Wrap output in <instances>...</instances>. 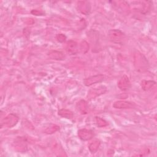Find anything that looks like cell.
I'll return each mask as SVG.
<instances>
[{"label":"cell","mask_w":157,"mask_h":157,"mask_svg":"<svg viewBox=\"0 0 157 157\" xmlns=\"http://www.w3.org/2000/svg\"><path fill=\"white\" fill-rule=\"evenodd\" d=\"M134 65L139 72H145L149 68V63L145 56L139 52H136L134 55Z\"/></svg>","instance_id":"6da1fadb"},{"label":"cell","mask_w":157,"mask_h":157,"mask_svg":"<svg viewBox=\"0 0 157 157\" xmlns=\"http://www.w3.org/2000/svg\"><path fill=\"white\" fill-rule=\"evenodd\" d=\"M108 36L112 42L118 44H122L126 39L124 33L120 29H117L109 30L108 33Z\"/></svg>","instance_id":"7a4b0ae2"},{"label":"cell","mask_w":157,"mask_h":157,"mask_svg":"<svg viewBox=\"0 0 157 157\" xmlns=\"http://www.w3.org/2000/svg\"><path fill=\"white\" fill-rule=\"evenodd\" d=\"M12 146L15 150L24 153L28 149V142L25 137H17L13 142Z\"/></svg>","instance_id":"3957f363"},{"label":"cell","mask_w":157,"mask_h":157,"mask_svg":"<svg viewBox=\"0 0 157 157\" xmlns=\"http://www.w3.org/2000/svg\"><path fill=\"white\" fill-rule=\"evenodd\" d=\"M18 120L19 118L16 115L13 113H10L1 120V127H6L9 128H12L17 124Z\"/></svg>","instance_id":"277c9868"},{"label":"cell","mask_w":157,"mask_h":157,"mask_svg":"<svg viewBox=\"0 0 157 157\" xmlns=\"http://www.w3.org/2000/svg\"><path fill=\"white\" fill-rule=\"evenodd\" d=\"M107 91V87L104 85H101L98 87H96L91 89L87 95V98L88 100L93 99L98 96H99L103 94H104Z\"/></svg>","instance_id":"5b68a950"},{"label":"cell","mask_w":157,"mask_h":157,"mask_svg":"<svg viewBox=\"0 0 157 157\" xmlns=\"http://www.w3.org/2000/svg\"><path fill=\"white\" fill-rule=\"evenodd\" d=\"M104 80V75L102 74H97L88 77L83 80V83L85 86H90L93 84L100 83Z\"/></svg>","instance_id":"8992f818"},{"label":"cell","mask_w":157,"mask_h":157,"mask_svg":"<svg viewBox=\"0 0 157 157\" xmlns=\"http://www.w3.org/2000/svg\"><path fill=\"white\" fill-rule=\"evenodd\" d=\"M77 9L83 14L88 15L91 9V4L87 1H80L77 2Z\"/></svg>","instance_id":"52a82bcc"},{"label":"cell","mask_w":157,"mask_h":157,"mask_svg":"<svg viewBox=\"0 0 157 157\" xmlns=\"http://www.w3.org/2000/svg\"><path fill=\"white\" fill-rule=\"evenodd\" d=\"M117 86L121 91H126L129 90L131 86V83L128 77L126 75H123L119 80Z\"/></svg>","instance_id":"ba28073f"},{"label":"cell","mask_w":157,"mask_h":157,"mask_svg":"<svg viewBox=\"0 0 157 157\" xmlns=\"http://www.w3.org/2000/svg\"><path fill=\"white\" fill-rule=\"evenodd\" d=\"M113 107L115 109H132L135 107V104L133 102H131L126 101H117L113 104Z\"/></svg>","instance_id":"9c48e42d"},{"label":"cell","mask_w":157,"mask_h":157,"mask_svg":"<svg viewBox=\"0 0 157 157\" xmlns=\"http://www.w3.org/2000/svg\"><path fill=\"white\" fill-rule=\"evenodd\" d=\"M66 52L70 55H74L78 52L77 43L74 40H69L66 46Z\"/></svg>","instance_id":"30bf717a"},{"label":"cell","mask_w":157,"mask_h":157,"mask_svg":"<svg viewBox=\"0 0 157 157\" xmlns=\"http://www.w3.org/2000/svg\"><path fill=\"white\" fill-rule=\"evenodd\" d=\"M78 136L82 140H88L94 136V132L90 129H81L78 131Z\"/></svg>","instance_id":"8fae6325"},{"label":"cell","mask_w":157,"mask_h":157,"mask_svg":"<svg viewBox=\"0 0 157 157\" xmlns=\"http://www.w3.org/2000/svg\"><path fill=\"white\" fill-rule=\"evenodd\" d=\"M76 109L81 114H86L88 110L87 102L83 99L79 101L76 104Z\"/></svg>","instance_id":"7c38bea8"},{"label":"cell","mask_w":157,"mask_h":157,"mask_svg":"<svg viewBox=\"0 0 157 157\" xmlns=\"http://www.w3.org/2000/svg\"><path fill=\"white\" fill-rule=\"evenodd\" d=\"M48 56L50 58L55 60H63L65 58V55L62 52L57 50H51L48 53Z\"/></svg>","instance_id":"4fadbf2b"},{"label":"cell","mask_w":157,"mask_h":157,"mask_svg":"<svg viewBox=\"0 0 157 157\" xmlns=\"http://www.w3.org/2000/svg\"><path fill=\"white\" fill-rule=\"evenodd\" d=\"M156 82L153 80H142L140 83L141 87L144 91H148L151 90L154 86H155Z\"/></svg>","instance_id":"5bb4252c"},{"label":"cell","mask_w":157,"mask_h":157,"mask_svg":"<svg viewBox=\"0 0 157 157\" xmlns=\"http://www.w3.org/2000/svg\"><path fill=\"white\" fill-rule=\"evenodd\" d=\"M58 115L61 116V117L66 118L67 119H71L73 117V113L72 111L65 109H62L58 110Z\"/></svg>","instance_id":"9a60e30c"},{"label":"cell","mask_w":157,"mask_h":157,"mask_svg":"<svg viewBox=\"0 0 157 157\" xmlns=\"http://www.w3.org/2000/svg\"><path fill=\"white\" fill-rule=\"evenodd\" d=\"M100 141L96 140L93 142H92L88 146V149L90 150V151L91 153H94L97 151V150L99 148V147L100 145Z\"/></svg>","instance_id":"2e32d148"},{"label":"cell","mask_w":157,"mask_h":157,"mask_svg":"<svg viewBox=\"0 0 157 157\" xmlns=\"http://www.w3.org/2000/svg\"><path fill=\"white\" fill-rule=\"evenodd\" d=\"M59 129V126L56 124H50L48 127H47L45 131L44 132L47 134H52L53 133H55Z\"/></svg>","instance_id":"e0dca14e"},{"label":"cell","mask_w":157,"mask_h":157,"mask_svg":"<svg viewBox=\"0 0 157 157\" xmlns=\"http://www.w3.org/2000/svg\"><path fill=\"white\" fill-rule=\"evenodd\" d=\"M89 50V45L85 40H83L80 45V50L82 53H86Z\"/></svg>","instance_id":"ac0fdd59"},{"label":"cell","mask_w":157,"mask_h":157,"mask_svg":"<svg viewBox=\"0 0 157 157\" xmlns=\"http://www.w3.org/2000/svg\"><path fill=\"white\" fill-rule=\"evenodd\" d=\"M96 122L97 126L99 128L105 127L108 125V123L105 120H104L102 118L98 117H96Z\"/></svg>","instance_id":"d6986e66"},{"label":"cell","mask_w":157,"mask_h":157,"mask_svg":"<svg viewBox=\"0 0 157 157\" xmlns=\"http://www.w3.org/2000/svg\"><path fill=\"white\" fill-rule=\"evenodd\" d=\"M56 39L59 42H64L66 41V37L63 34H58L56 36Z\"/></svg>","instance_id":"ffe728a7"},{"label":"cell","mask_w":157,"mask_h":157,"mask_svg":"<svg viewBox=\"0 0 157 157\" xmlns=\"http://www.w3.org/2000/svg\"><path fill=\"white\" fill-rule=\"evenodd\" d=\"M31 13L35 15H44V12H42V10H33L31 12Z\"/></svg>","instance_id":"44dd1931"}]
</instances>
